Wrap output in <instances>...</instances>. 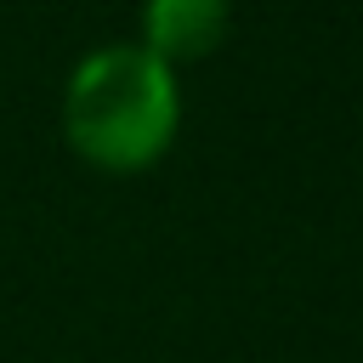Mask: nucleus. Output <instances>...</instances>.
<instances>
[{"label": "nucleus", "instance_id": "obj_1", "mask_svg": "<svg viewBox=\"0 0 363 363\" xmlns=\"http://www.w3.org/2000/svg\"><path fill=\"white\" fill-rule=\"evenodd\" d=\"M176 119V68L159 62L147 45H102L79 57L62 85V130L74 153L102 170L153 164L170 147Z\"/></svg>", "mask_w": 363, "mask_h": 363}, {"label": "nucleus", "instance_id": "obj_2", "mask_svg": "<svg viewBox=\"0 0 363 363\" xmlns=\"http://www.w3.org/2000/svg\"><path fill=\"white\" fill-rule=\"evenodd\" d=\"M142 28H147V51L159 62H193L204 51L221 45L227 34V0H147L142 11Z\"/></svg>", "mask_w": 363, "mask_h": 363}]
</instances>
